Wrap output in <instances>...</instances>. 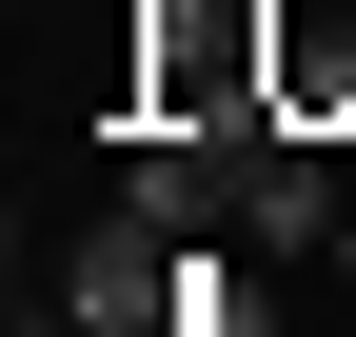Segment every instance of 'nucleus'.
Wrapping results in <instances>:
<instances>
[{
	"label": "nucleus",
	"mask_w": 356,
	"mask_h": 337,
	"mask_svg": "<svg viewBox=\"0 0 356 337\" xmlns=\"http://www.w3.org/2000/svg\"><path fill=\"white\" fill-rule=\"evenodd\" d=\"M218 238H238V258H317V238H337V159H317V119H257V139H238V219H218Z\"/></svg>",
	"instance_id": "f257e3e1"
},
{
	"label": "nucleus",
	"mask_w": 356,
	"mask_h": 337,
	"mask_svg": "<svg viewBox=\"0 0 356 337\" xmlns=\"http://www.w3.org/2000/svg\"><path fill=\"white\" fill-rule=\"evenodd\" d=\"M257 100L356 139V0H257Z\"/></svg>",
	"instance_id": "f03ea898"
}]
</instances>
